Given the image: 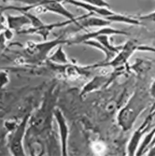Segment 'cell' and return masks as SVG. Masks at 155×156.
Listing matches in <instances>:
<instances>
[{
  "label": "cell",
  "mask_w": 155,
  "mask_h": 156,
  "mask_svg": "<svg viewBox=\"0 0 155 156\" xmlns=\"http://www.w3.org/2000/svg\"><path fill=\"white\" fill-rule=\"evenodd\" d=\"M57 94L53 90L46 93L41 106L30 115L28 122V131H33L36 135H40L51 128V122L55 109Z\"/></svg>",
  "instance_id": "cell-1"
},
{
  "label": "cell",
  "mask_w": 155,
  "mask_h": 156,
  "mask_svg": "<svg viewBox=\"0 0 155 156\" xmlns=\"http://www.w3.org/2000/svg\"><path fill=\"white\" fill-rule=\"evenodd\" d=\"M148 104V94L142 91H136L129 101L119 111L117 120L121 128L125 132L130 130Z\"/></svg>",
  "instance_id": "cell-2"
},
{
  "label": "cell",
  "mask_w": 155,
  "mask_h": 156,
  "mask_svg": "<svg viewBox=\"0 0 155 156\" xmlns=\"http://www.w3.org/2000/svg\"><path fill=\"white\" fill-rule=\"evenodd\" d=\"M65 43H69V39L63 37H58L51 41L44 40V42H40V43H37L34 41H28L24 45V52L31 62L41 63L48 59V55L51 49Z\"/></svg>",
  "instance_id": "cell-3"
},
{
  "label": "cell",
  "mask_w": 155,
  "mask_h": 156,
  "mask_svg": "<svg viewBox=\"0 0 155 156\" xmlns=\"http://www.w3.org/2000/svg\"><path fill=\"white\" fill-rule=\"evenodd\" d=\"M31 114H27L23 119L15 126V128L10 131V136L9 139V148L12 155H25V151L23 148V139L28 128V122H29Z\"/></svg>",
  "instance_id": "cell-4"
},
{
  "label": "cell",
  "mask_w": 155,
  "mask_h": 156,
  "mask_svg": "<svg viewBox=\"0 0 155 156\" xmlns=\"http://www.w3.org/2000/svg\"><path fill=\"white\" fill-rule=\"evenodd\" d=\"M147 49L150 48L139 45L136 40H128L124 45H122L121 51L116 54L115 57L105 66H110L113 67L121 66L127 63L129 58L136 51H147Z\"/></svg>",
  "instance_id": "cell-5"
},
{
  "label": "cell",
  "mask_w": 155,
  "mask_h": 156,
  "mask_svg": "<svg viewBox=\"0 0 155 156\" xmlns=\"http://www.w3.org/2000/svg\"><path fill=\"white\" fill-rule=\"evenodd\" d=\"M152 117H153V115H151V114L149 115L144 120L142 124H140V126L132 135V137L129 141V144L127 147V152L129 155H136V152L137 151L139 143L141 142L144 136L148 133V131L150 128L151 123H152Z\"/></svg>",
  "instance_id": "cell-6"
},
{
  "label": "cell",
  "mask_w": 155,
  "mask_h": 156,
  "mask_svg": "<svg viewBox=\"0 0 155 156\" xmlns=\"http://www.w3.org/2000/svg\"><path fill=\"white\" fill-rule=\"evenodd\" d=\"M76 23V21L74 20H66L61 23H44L41 26H37V27H26L24 29L21 30L20 32H18V35H39L42 37L43 40H47L48 39V36L49 34L56 27H63V26H66L68 24H71Z\"/></svg>",
  "instance_id": "cell-7"
},
{
  "label": "cell",
  "mask_w": 155,
  "mask_h": 156,
  "mask_svg": "<svg viewBox=\"0 0 155 156\" xmlns=\"http://www.w3.org/2000/svg\"><path fill=\"white\" fill-rule=\"evenodd\" d=\"M53 118L56 120V122H57L59 128L61 153L62 155H67V144H68V136H69V127L67 122L60 108L54 109Z\"/></svg>",
  "instance_id": "cell-8"
},
{
  "label": "cell",
  "mask_w": 155,
  "mask_h": 156,
  "mask_svg": "<svg viewBox=\"0 0 155 156\" xmlns=\"http://www.w3.org/2000/svg\"><path fill=\"white\" fill-rule=\"evenodd\" d=\"M100 35H108V36H113V35H127V33L122 31V30H118V29H114V28L111 27H101L100 29H98L96 31L93 32H90V33H86L83 35H79L77 37L73 38V39H69V43L70 44H78V43H83L85 40L88 39H93L97 36Z\"/></svg>",
  "instance_id": "cell-9"
},
{
  "label": "cell",
  "mask_w": 155,
  "mask_h": 156,
  "mask_svg": "<svg viewBox=\"0 0 155 156\" xmlns=\"http://www.w3.org/2000/svg\"><path fill=\"white\" fill-rule=\"evenodd\" d=\"M8 28L12 31H16V33L24 29L25 26H30L32 22L27 11L21 12L20 15H7Z\"/></svg>",
  "instance_id": "cell-10"
},
{
  "label": "cell",
  "mask_w": 155,
  "mask_h": 156,
  "mask_svg": "<svg viewBox=\"0 0 155 156\" xmlns=\"http://www.w3.org/2000/svg\"><path fill=\"white\" fill-rule=\"evenodd\" d=\"M77 24V28L79 29H84V28H90V27H105L109 25L111 23L108 22L107 19L99 16L92 15L90 13H87L85 15H82V17L74 23Z\"/></svg>",
  "instance_id": "cell-11"
},
{
  "label": "cell",
  "mask_w": 155,
  "mask_h": 156,
  "mask_svg": "<svg viewBox=\"0 0 155 156\" xmlns=\"http://www.w3.org/2000/svg\"><path fill=\"white\" fill-rule=\"evenodd\" d=\"M107 80V78L103 77V76L94 77L93 80H92L90 82H88L85 86H84V88L82 89V92H81V95L87 94L88 93H91L92 91H94L98 88H100L101 86L105 85Z\"/></svg>",
  "instance_id": "cell-12"
},
{
  "label": "cell",
  "mask_w": 155,
  "mask_h": 156,
  "mask_svg": "<svg viewBox=\"0 0 155 156\" xmlns=\"http://www.w3.org/2000/svg\"><path fill=\"white\" fill-rule=\"evenodd\" d=\"M48 59L54 64H59V65H68L70 63L65 52L63 50L62 45L57 46V50H56L53 52V54L51 55Z\"/></svg>",
  "instance_id": "cell-13"
},
{
  "label": "cell",
  "mask_w": 155,
  "mask_h": 156,
  "mask_svg": "<svg viewBox=\"0 0 155 156\" xmlns=\"http://www.w3.org/2000/svg\"><path fill=\"white\" fill-rule=\"evenodd\" d=\"M13 37V31L10 30L9 28L6 29L4 32L0 33V53H2L4 50L6 49V44L9 40H10Z\"/></svg>",
  "instance_id": "cell-14"
},
{
  "label": "cell",
  "mask_w": 155,
  "mask_h": 156,
  "mask_svg": "<svg viewBox=\"0 0 155 156\" xmlns=\"http://www.w3.org/2000/svg\"><path fill=\"white\" fill-rule=\"evenodd\" d=\"M65 74L70 80H75L76 78H79V70L75 66H72L70 65H68V66L65 69Z\"/></svg>",
  "instance_id": "cell-15"
},
{
  "label": "cell",
  "mask_w": 155,
  "mask_h": 156,
  "mask_svg": "<svg viewBox=\"0 0 155 156\" xmlns=\"http://www.w3.org/2000/svg\"><path fill=\"white\" fill-rule=\"evenodd\" d=\"M79 1H81V2H84V3H88V4H91V5H94V6H98V7L110 9L109 4L106 1V0H79Z\"/></svg>",
  "instance_id": "cell-16"
},
{
  "label": "cell",
  "mask_w": 155,
  "mask_h": 156,
  "mask_svg": "<svg viewBox=\"0 0 155 156\" xmlns=\"http://www.w3.org/2000/svg\"><path fill=\"white\" fill-rule=\"evenodd\" d=\"M6 29H8L7 17L4 15V11L0 10V33L4 32Z\"/></svg>",
  "instance_id": "cell-17"
},
{
  "label": "cell",
  "mask_w": 155,
  "mask_h": 156,
  "mask_svg": "<svg viewBox=\"0 0 155 156\" xmlns=\"http://www.w3.org/2000/svg\"><path fill=\"white\" fill-rule=\"evenodd\" d=\"M136 18H137L139 21L141 20H146V21H149V22H153L155 23V10L149 13V14H146V15H139V16H136Z\"/></svg>",
  "instance_id": "cell-18"
},
{
  "label": "cell",
  "mask_w": 155,
  "mask_h": 156,
  "mask_svg": "<svg viewBox=\"0 0 155 156\" xmlns=\"http://www.w3.org/2000/svg\"><path fill=\"white\" fill-rule=\"evenodd\" d=\"M150 95H151L153 98H155V80H154V82L151 84V87H150Z\"/></svg>",
  "instance_id": "cell-19"
},
{
  "label": "cell",
  "mask_w": 155,
  "mask_h": 156,
  "mask_svg": "<svg viewBox=\"0 0 155 156\" xmlns=\"http://www.w3.org/2000/svg\"><path fill=\"white\" fill-rule=\"evenodd\" d=\"M148 155H155V145L152 146V147L150 149V151L148 152Z\"/></svg>",
  "instance_id": "cell-20"
},
{
  "label": "cell",
  "mask_w": 155,
  "mask_h": 156,
  "mask_svg": "<svg viewBox=\"0 0 155 156\" xmlns=\"http://www.w3.org/2000/svg\"><path fill=\"white\" fill-rule=\"evenodd\" d=\"M155 145V135H154V136H153V138H152V141H151V143H150V149L152 147V146H154Z\"/></svg>",
  "instance_id": "cell-21"
},
{
  "label": "cell",
  "mask_w": 155,
  "mask_h": 156,
  "mask_svg": "<svg viewBox=\"0 0 155 156\" xmlns=\"http://www.w3.org/2000/svg\"><path fill=\"white\" fill-rule=\"evenodd\" d=\"M4 8H5L4 5H0V10H3L4 11Z\"/></svg>",
  "instance_id": "cell-22"
}]
</instances>
